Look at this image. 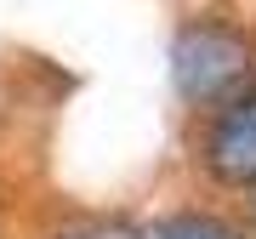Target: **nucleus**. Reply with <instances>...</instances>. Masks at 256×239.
Wrapping results in <instances>:
<instances>
[{"label": "nucleus", "mask_w": 256, "mask_h": 239, "mask_svg": "<svg viewBox=\"0 0 256 239\" xmlns=\"http://www.w3.org/2000/svg\"><path fill=\"white\" fill-rule=\"evenodd\" d=\"M205 166L228 188H256V92L222 102L205 131Z\"/></svg>", "instance_id": "2"}, {"label": "nucleus", "mask_w": 256, "mask_h": 239, "mask_svg": "<svg viewBox=\"0 0 256 239\" xmlns=\"http://www.w3.org/2000/svg\"><path fill=\"white\" fill-rule=\"evenodd\" d=\"M250 57L256 52L245 28L200 18V23H182L171 40V80L188 102H234L250 74Z\"/></svg>", "instance_id": "1"}, {"label": "nucleus", "mask_w": 256, "mask_h": 239, "mask_svg": "<svg viewBox=\"0 0 256 239\" xmlns=\"http://www.w3.org/2000/svg\"><path fill=\"white\" fill-rule=\"evenodd\" d=\"M57 239H137L126 228V222H74V228H63Z\"/></svg>", "instance_id": "4"}, {"label": "nucleus", "mask_w": 256, "mask_h": 239, "mask_svg": "<svg viewBox=\"0 0 256 239\" xmlns=\"http://www.w3.org/2000/svg\"><path fill=\"white\" fill-rule=\"evenodd\" d=\"M142 239H245L234 222L222 216H205V211H176V216H160Z\"/></svg>", "instance_id": "3"}]
</instances>
